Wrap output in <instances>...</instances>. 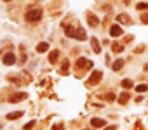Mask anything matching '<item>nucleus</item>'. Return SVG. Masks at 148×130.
<instances>
[{
  "label": "nucleus",
  "instance_id": "nucleus-13",
  "mask_svg": "<svg viewBox=\"0 0 148 130\" xmlns=\"http://www.w3.org/2000/svg\"><path fill=\"white\" fill-rule=\"evenodd\" d=\"M117 21H118V23H126V24H129V23H131L127 14H118V16H117Z\"/></svg>",
  "mask_w": 148,
  "mask_h": 130
},
{
  "label": "nucleus",
  "instance_id": "nucleus-1",
  "mask_svg": "<svg viewBox=\"0 0 148 130\" xmlns=\"http://www.w3.org/2000/svg\"><path fill=\"white\" fill-rule=\"evenodd\" d=\"M66 37L77 38V40H86L87 38V35L82 28H73V26H66Z\"/></svg>",
  "mask_w": 148,
  "mask_h": 130
},
{
  "label": "nucleus",
  "instance_id": "nucleus-24",
  "mask_svg": "<svg viewBox=\"0 0 148 130\" xmlns=\"http://www.w3.org/2000/svg\"><path fill=\"white\" fill-rule=\"evenodd\" d=\"M141 19H143V23H145V24H148V14H143Z\"/></svg>",
  "mask_w": 148,
  "mask_h": 130
},
{
  "label": "nucleus",
  "instance_id": "nucleus-11",
  "mask_svg": "<svg viewBox=\"0 0 148 130\" xmlns=\"http://www.w3.org/2000/svg\"><path fill=\"white\" fill-rule=\"evenodd\" d=\"M19 116H23V111H14V113L7 114V120H18Z\"/></svg>",
  "mask_w": 148,
  "mask_h": 130
},
{
  "label": "nucleus",
  "instance_id": "nucleus-5",
  "mask_svg": "<svg viewBox=\"0 0 148 130\" xmlns=\"http://www.w3.org/2000/svg\"><path fill=\"white\" fill-rule=\"evenodd\" d=\"M24 99H26V94L24 92H18V94L9 95V103H18V101H24Z\"/></svg>",
  "mask_w": 148,
  "mask_h": 130
},
{
  "label": "nucleus",
  "instance_id": "nucleus-16",
  "mask_svg": "<svg viewBox=\"0 0 148 130\" xmlns=\"http://www.w3.org/2000/svg\"><path fill=\"white\" fill-rule=\"evenodd\" d=\"M127 101H129V94H127V92H124V94H120V95H118V103H120V104L127 103Z\"/></svg>",
  "mask_w": 148,
  "mask_h": 130
},
{
  "label": "nucleus",
  "instance_id": "nucleus-14",
  "mask_svg": "<svg viewBox=\"0 0 148 130\" xmlns=\"http://www.w3.org/2000/svg\"><path fill=\"white\" fill-rule=\"evenodd\" d=\"M87 18H89V24H91V26H98V24H99V19H98L96 16H92V14H89Z\"/></svg>",
  "mask_w": 148,
  "mask_h": 130
},
{
  "label": "nucleus",
  "instance_id": "nucleus-25",
  "mask_svg": "<svg viewBox=\"0 0 148 130\" xmlns=\"http://www.w3.org/2000/svg\"><path fill=\"white\" fill-rule=\"evenodd\" d=\"M113 99H115L113 94H106V101H113Z\"/></svg>",
  "mask_w": 148,
  "mask_h": 130
},
{
  "label": "nucleus",
  "instance_id": "nucleus-23",
  "mask_svg": "<svg viewBox=\"0 0 148 130\" xmlns=\"http://www.w3.org/2000/svg\"><path fill=\"white\" fill-rule=\"evenodd\" d=\"M68 66H70V63H68V61H66V63H64V64L61 66V73H63V71H66V69H68Z\"/></svg>",
  "mask_w": 148,
  "mask_h": 130
},
{
  "label": "nucleus",
  "instance_id": "nucleus-12",
  "mask_svg": "<svg viewBox=\"0 0 148 130\" xmlns=\"http://www.w3.org/2000/svg\"><path fill=\"white\" fill-rule=\"evenodd\" d=\"M91 43H92V50H94V52H96V54H99V52H101V47H99V42H98L96 38H92V40H91Z\"/></svg>",
  "mask_w": 148,
  "mask_h": 130
},
{
  "label": "nucleus",
  "instance_id": "nucleus-15",
  "mask_svg": "<svg viewBox=\"0 0 148 130\" xmlns=\"http://www.w3.org/2000/svg\"><path fill=\"white\" fill-rule=\"evenodd\" d=\"M122 66H124V61H122V59H117V61L113 63L112 69H113V71H118V69H120V68H122Z\"/></svg>",
  "mask_w": 148,
  "mask_h": 130
},
{
  "label": "nucleus",
  "instance_id": "nucleus-19",
  "mask_svg": "<svg viewBox=\"0 0 148 130\" xmlns=\"http://www.w3.org/2000/svg\"><path fill=\"white\" fill-rule=\"evenodd\" d=\"M124 50V45H120V43H113V52H120Z\"/></svg>",
  "mask_w": 148,
  "mask_h": 130
},
{
  "label": "nucleus",
  "instance_id": "nucleus-8",
  "mask_svg": "<svg viewBox=\"0 0 148 130\" xmlns=\"http://www.w3.org/2000/svg\"><path fill=\"white\" fill-rule=\"evenodd\" d=\"M99 80H101V71H94V73L91 75V78H89V85L99 83Z\"/></svg>",
  "mask_w": 148,
  "mask_h": 130
},
{
  "label": "nucleus",
  "instance_id": "nucleus-4",
  "mask_svg": "<svg viewBox=\"0 0 148 130\" xmlns=\"http://www.w3.org/2000/svg\"><path fill=\"white\" fill-rule=\"evenodd\" d=\"M14 63H16V56L12 54V52H7V54L4 56V64H5V66H12Z\"/></svg>",
  "mask_w": 148,
  "mask_h": 130
},
{
  "label": "nucleus",
  "instance_id": "nucleus-9",
  "mask_svg": "<svg viewBox=\"0 0 148 130\" xmlns=\"http://www.w3.org/2000/svg\"><path fill=\"white\" fill-rule=\"evenodd\" d=\"M47 49H49V43L47 42H42V43H38V45H37V52H40V54L47 52Z\"/></svg>",
  "mask_w": 148,
  "mask_h": 130
},
{
  "label": "nucleus",
  "instance_id": "nucleus-17",
  "mask_svg": "<svg viewBox=\"0 0 148 130\" xmlns=\"http://www.w3.org/2000/svg\"><path fill=\"white\" fill-rule=\"evenodd\" d=\"M122 87H124V89H131V87H132V82H131V80H122Z\"/></svg>",
  "mask_w": 148,
  "mask_h": 130
},
{
  "label": "nucleus",
  "instance_id": "nucleus-20",
  "mask_svg": "<svg viewBox=\"0 0 148 130\" xmlns=\"http://www.w3.org/2000/svg\"><path fill=\"white\" fill-rule=\"evenodd\" d=\"M146 89H148V85H145V83H141V85L136 87V90H138V92H146Z\"/></svg>",
  "mask_w": 148,
  "mask_h": 130
},
{
  "label": "nucleus",
  "instance_id": "nucleus-10",
  "mask_svg": "<svg viewBox=\"0 0 148 130\" xmlns=\"http://www.w3.org/2000/svg\"><path fill=\"white\" fill-rule=\"evenodd\" d=\"M58 57H59V52H58V50H52V52L49 54V61L54 64V63H58Z\"/></svg>",
  "mask_w": 148,
  "mask_h": 130
},
{
  "label": "nucleus",
  "instance_id": "nucleus-3",
  "mask_svg": "<svg viewBox=\"0 0 148 130\" xmlns=\"http://www.w3.org/2000/svg\"><path fill=\"white\" fill-rule=\"evenodd\" d=\"M77 68L78 69H89V68H92V61L86 59V57H80V59L77 61Z\"/></svg>",
  "mask_w": 148,
  "mask_h": 130
},
{
  "label": "nucleus",
  "instance_id": "nucleus-27",
  "mask_svg": "<svg viewBox=\"0 0 148 130\" xmlns=\"http://www.w3.org/2000/svg\"><path fill=\"white\" fill-rule=\"evenodd\" d=\"M145 69H146V71H148V64H146V66H145Z\"/></svg>",
  "mask_w": 148,
  "mask_h": 130
},
{
  "label": "nucleus",
  "instance_id": "nucleus-18",
  "mask_svg": "<svg viewBox=\"0 0 148 130\" xmlns=\"http://www.w3.org/2000/svg\"><path fill=\"white\" fill-rule=\"evenodd\" d=\"M35 123H37L35 120H32V122H28V123H26V125H24V130H32V128L35 127Z\"/></svg>",
  "mask_w": 148,
  "mask_h": 130
},
{
  "label": "nucleus",
  "instance_id": "nucleus-28",
  "mask_svg": "<svg viewBox=\"0 0 148 130\" xmlns=\"http://www.w3.org/2000/svg\"><path fill=\"white\" fill-rule=\"evenodd\" d=\"M4 2H11V0H4Z\"/></svg>",
  "mask_w": 148,
  "mask_h": 130
},
{
  "label": "nucleus",
  "instance_id": "nucleus-22",
  "mask_svg": "<svg viewBox=\"0 0 148 130\" xmlns=\"http://www.w3.org/2000/svg\"><path fill=\"white\" fill-rule=\"evenodd\" d=\"M51 130H63V125L61 123H58V125H52V128Z\"/></svg>",
  "mask_w": 148,
  "mask_h": 130
},
{
  "label": "nucleus",
  "instance_id": "nucleus-26",
  "mask_svg": "<svg viewBox=\"0 0 148 130\" xmlns=\"http://www.w3.org/2000/svg\"><path fill=\"white\" fill-rule=\"evenodd\" d=\"M105 130H117V127H113V125H112V127H106Z\"/></svg>",
  "mask_w": 148,
  "mask_h": 130
},
{
  "label": "nucleus",
  "instance_id": "nucleus-21",
  "mask_svg": "<svg viewBox=\"0 0 148 130\" xmlns=\"http://www.w3.org/2000/svg\"><path fill=\"white\" fill-rule=\"evenodd\" d=\"M136 9H139V10H145V9H148V4H146V2H139V4L136 5Z\"/></svg>",
  "mask_w": 148,
  "mask_h": 130
},
{
  "label": "nucleus",
  "instance_id": "nucleus-6",
  "mask_svg": "<svg viewBox=\"0 0 148 130\" xmlns=\"http://www.w3.org/2000/svg\"><path fill=\"white\" fill-rule=\"evenodd\" d=\"M124 31H122V28H120L118 24H113L112 28H110V35L113 37V38H117V37H120V35H122Z\"/></svg>",
  "mask_w": 148,
  "mask_h": 130
},
{
  "label": "nucleus",
  "instance_id": "nucleus-2",
  "mask_svg": "<svg viewBox=\"0 0 148 130\" xmlns=\"http://www.w3.org/2000/svg\"><path fill=\"white\" fill-rule=\"evenodd\" d=\"M24 19L30 21V23H37V21L42 19V10L40 9H30L28 12L24 14Z\"/></svg>",
  "mask_w": 148,
  "mask_h": 130
},
{
  "label": "nucleus",
  "instance_id": "nucleus-7",
  "mask_svg": "<svg viewBox=\"0 0 148 130\" xmlns=\"http://www.w3.org/2000/svg\"><path fill=\"white\" fill-rule=\"evenodd\" d=\"M91 125H92L94 128H101V127L106 125V122H105L103 118H92V120H91Z\"/></svg>",
  "mask_w": 148,
  "mask_h": 130
}]
</instances>
